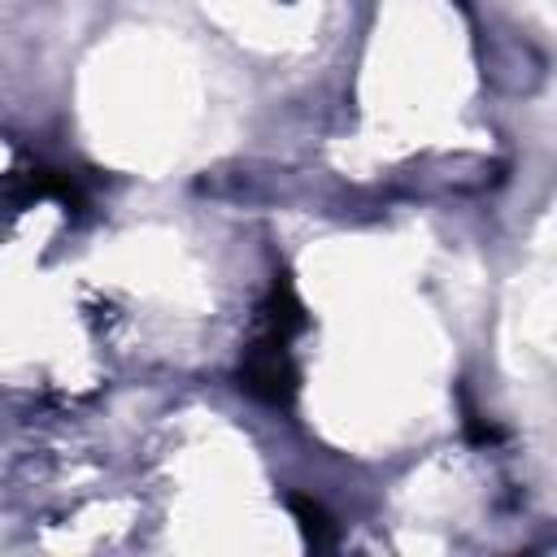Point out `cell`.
I'll list each match as a JSON object with an SVG mask.
<instances>
[{"label": "cell", "instance_id": "1", "mask_svg": "<svg viewBox=\"0 0 557 557\" xmlns=\"http://www.w3.org/2000/svg\"><path fill=\"white\" fill-rule=\"evenodd\" d=\"M239 383L265 405H287L296 396V366L287 357V339L274 331H261V339L248 348L239 366Z\"/></svg>", "mask_w": 557, "mask_h": 557}, {"label": "cell", "instance_id": "2", "mask_svg": "<svg viewBox=\"0 0 557 557\" xmlns=\"http://www.w3.org/2000/svg\"><path fill=\"white\" fill-rule=\"evenodd\" d=\"M287 505H292V513L300 518V531H305V540H309L313 548L335 544V527H331V518H326V509H322L318 500H309V496H287Z\"/></svg>", "mask_w": 557, "mask_h": 557}]
</instances>
